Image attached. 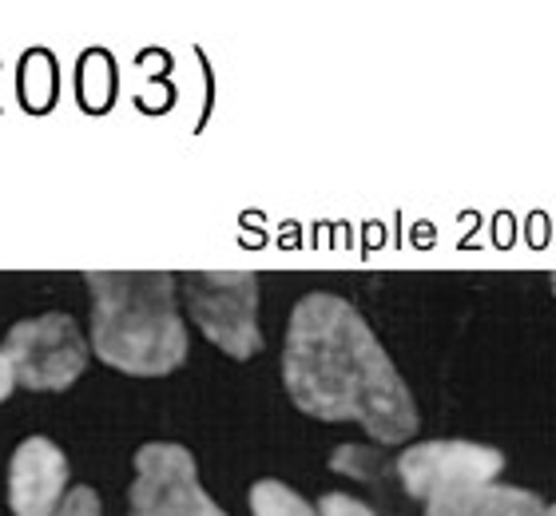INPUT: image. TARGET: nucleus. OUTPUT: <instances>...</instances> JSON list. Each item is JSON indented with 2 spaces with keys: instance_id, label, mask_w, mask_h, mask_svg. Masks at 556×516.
Segmentation results:
<instances>
[{
  "instance_id": "nucleus-1",
  "label": "nucleus",
  "mask_w": 556,
  "mask_h": 516,
  "mask_svg": "<svg viewBox=\"0 0 556 516\" xmlns=\"http://www.w3.org/2000/svg\"><path fill=\"white\" fill-rule=\"evenodd\" d=\"M290 402L318 421H358L386 445L417 433V405L358 310L314 290L294 306L282 345Z\"/></svg>"
},
{
  "instance_id": "nucleus-2",
  "label": "nucleus",
  "mask_w": 556,
  "mask_h": 516,
  "mask_svg": "<svg viewBox=\"0 0 556 516\" xmlns=\"http://www.w3.org/2000/svg\"><path fill=\"white\" fill-rule=\"evenodd\" d=\"M92 350L131 378H163L187 362V326L167 270H88Z\"/></svg>"
},
{
  "instance_id": "nucleus-3",
  "label": "nucleus",
  "mask_w": 556,
  "mask_h": 516,
  "mask_svg": "<svg viewBox=\"0 0 556 516\" xmlns=\"http://www.w3.org/2000/svg\"><path fill=\"white\" fill-rule=\"evenodd\" d=\"M175 287L184 290L187 314L199 333L223 354L255 357L263 350L258 333V278L251 270H187Z\"/></svg>"
},
{
  "instance_id": "nucleus-4",
  "label": "nucleus",
  "mask_w": 556,
  "mask_h": 516,
  "mask_svg": "<svg viewBox=\"0 0 556 516\" xmlns=\"http://www.w3.org/2000/svg\"><path fill=\"white\" fill-rule=\"evenodd\" d=\"M0 354L9 362L12 381L36 393L68 390L88 366V342L72 314H40L16 322Z\"/></svg>"
},
{
  "instance_id": "nucleus-5",
  "label": "nucleus",
  "mask_w": 556,
  "mask_h": 516,
  "mask_svg": "<svg viewBox=\"0 0 556 516\" xmlns=\"http://www.w3.org/2000/svg\"><path fill=\"white\" fill-rule=\"evenodd\" d=\"M128 516H227L199 484L195 457L175 441H148L136 453Z\"/></svg>"
},
{
  "instance_id": "nucleus-6",
  "label": "nucleus",
  "mask_w": 556,
  "mask_h": 516,
  "mask_svg": "<svg viewBox=\"0 0 556 516\" xmlns=\"http://www.w3.org/2000/svg\"><path fill=\"white\" fill-rule=\"evenodd\" d=\"M394 469L406 484V493L426 505L429 496L462 489V484L497 481L505 469V453L477 445V441H421L397 457Z\"/></svg>"
},
{
  "instance_id": "nucleus-7",
  "label": "nucleus",
  "mask_w": 556,
  "mask_h": 516,
  "mask_svg": "<svg viewBox=\"0 0 556 516\" xmlns=\"http://www.w3.org/2000/svg\"><path fill=\"white\" fill-rule=\"evenodd\" d=\"M68 496V457L48 437H24L9 465L12 516H52Z\"/></svg>"
},
{
  "instance_id": "nucleus-8",
  "label": "nucleus",
  "mask_w": 556,
  "mask_h": 516,
  "mask_svg": "<svg viewBox=\"0 0 556 516\" xmlns=\"http://www.w3.org/2000/svg\"><path fill=\"white\" fill-rule=\"evenodd\" d=\"M545 501L517 484H462L426 501V516H541Z\"/></svg>"
},
{
  "instance_id": "nucleus-9",
  "label": "nucleus",
  "mask_w": 556,
  "mask_h": 516,
  "mask_svg": "<svg viewBox=\"0 0 556 516\" xmlns=\"http://www.w3.org/2000/svg\"><path fill=\"white\" fill-rule=\"evenodd\" d=\"M251 513L255 516H318L311 501H302L290 484L282 481H258L251 484Z\"/></svg>"
},
{
  "instance_id": "nucleus-10",
  "label": "nucleus",
  "mask_w": 556,
  "mask_h": 516,
  "mask_svg": "<svg viewBox=\"0 0 556 516\" xmlns=\"http://www.w3.org/2000/svg\"><path fill=\"white\" fill-rule=\"evenodd\" d=\"M52 516H104V508H100V496H96V489L80 484V489H72V493L64 496V505H60Z\"/></svg>"
},
{
  "instance_id": "nucleus-11",
  "label": "nucleus",
  "mask_w": 556,
  "mask_h": 516,
  "mask_svg": "<svg viewBox=\"0 0 556 516\" xmlns=\"http://www.w3.org/2000/svg\"><path fill=\"white\" fill-rule=\"evenodd\" d=\"M318 516H374V508L362 505L358 496L350 493H326L318 501Z\"/></svg>"
},
{
  "instance_id": "nucleus-12",
  "label": "nucleus",
  "mask_w": 556,
  "mask_h": 516,
  "mask_svg": "<svg viewBox=\"0 0 556 516\" xmlns=\"http://www.w3.org/2000/svg\"><path fill=\"white\" fill-rule=\"evenodd\" d=\"M12 386H16V381H12V369H9V362H4V354H0V402L12 393Z\"/></svg>"
},
{
  "instance_id": "nucleus-13",
  "label": "nucleus",
  "mask_w": 556,
  "mask_h": 516,
  "mask_svg": "<svg viewBox=\"0 0 556 516\" xmlns=\"http://www.w3.org/2000/svg\"><path fill=\"white\" fill-rule=\"evenodd\" d=\"M541 516H556V501H553V505H545V513H541Z\"/></svg>"
},
{
  "instance_id": "nucleus-14",
  "label": "nucleus",
  "mask_w": 556,
  "mask_h": 516,
  "mask_svg": "<svg viewBox=\"0 0 556 516\" xmlns=\"http://www.w3.org/2000/svg\"><path fill=\"white\" fill-rule=\"evenodd\" d=\"M548 287H553V294H556V270H553V278H548Z\"/></svg>"
}]
</instances>
